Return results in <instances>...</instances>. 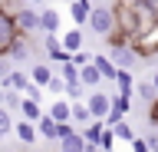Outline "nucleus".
Here are the masks:
<instances>
[{"mask_svg":"<svg viewBox=\"0 0 158 152\" xmlns=\"http://www.w3.org/2000/svg\"><path fill=\"white\" fill-rule=\"evenodd\" d=\"M115 86H118V93H122V96H132V86H135L132 73H128V70H118V76H115Z\"/></svg>","mask_w":158,"mask_h":152,"instance_id":"25","label":"nucleus"},{"mask_svg":"<svg viewBox=\"0 0 158 152\" xmlns=\"http://www.w3.org/2000/svg\"><path fill=\"white\" fill-rule=\"evenodd\" d=\"M46 116L53 122H73V119H69V99H66V96H53V106H49Z\"/></svg>","mask_w":158,"mask_h":152,"instance_id":"10","label":"nucleus"},{"mask_svg":"<svg viewBox=\"0 0 158 152\" xmlns=\"http://www.w3.org/2000/svg\"><path fill=\"white\" fill-rule=\"evenodd\" d=\"M20 99H23V93L13 89V86H0V102H3V109H20Z\"/></svg>","mask_w":158,"mask_h":152,"instance_id":"19","label":"nucleus"},{"mask_svg":"<svg viewBox=\"0 0 158 152\" xmlns=\"http://www.w3.org/2000/svg\"><path fill=\"white\" fill-rule=\"evenodd\" d=\"M7 56H10V60H17V63L30 60V37H27V33H17V37L10 40V46H7Z\"/></svg>","mask_w":158,"mask_h":152,"instance_id":"8","label":"nucleus"},{"mask_svg":"<svg viewBox=\"0 0 158 152\" xmlns=\"http://www.w3.org/2000/svg\"><path fill=\"white\" fill-rule=\"evenodd\" d=\"M30 3H40V0H30Z\"/></svg>","mask_w":158,"mask_h":152,"instance_id":"39","label":"nucleus"},{"mask_svg":"<svg viewBox=\"0 0 158 152\" xmlns=\"http://www.w3.org/2000/svg\"><path fill=\"white\" fill-rule=\"evenodd\" d=\"M13 23H17V30L20 33H33V30H40V10H30V7H17L13 10Z\"/></svg>","mask_w":158,"mask_h":152,"instance_id":"5","label":"nucleus"},{"mask_svg":"<svg viewBox=\"0 0 158 152\" xmlns=\"http://www.w3.org/2000/svg\"><path fill=\"white\" fill-rule=\"evenodd\" d=\"M86 27L92 33H99V37H109V33L115 30V17H112V7H92V13H89Z\"/></svg>","mask_w":158,"mask_h":152,"instance_id":"2","label":"nucleus"},{"mask_svg":"<svg viewBox=\"0 0 158 152\" xmlns=\"http://www.w3.org/2000/svg\"><path fill=\"white\" fill-rule=\"evenodd\" d=\"M69 13H73V23L82 27V23L89 20V13H92V3H89V0H73V3H69Z\"/></svg>","mask_w":158,"mask_h":152,"instance_id":"16","label":"nucleus"},{"mask_svg":"<svg viewBox=\"0 0 158 152\" xmlns=\"http://www.w3.org/2000/svg\"><path fill=\"white\" fill-rule=\"evenodd\" d=\"M92 63H96V70H99V76L102 80H109V83H115V76H118V66L109 56H92Z\"/></svg>","mask_w":158,"mask_h":152,"instance_id":"18","label":"nucleus"},{"mask_svg":"<svg viewBox=\"0 0 158 152\" xmlns=\"http://www.w3.org/2000/svg\"><path fill=\"white\" fill-rule=\"evenodd\" d=\"M145 3H148V7H152V10H158V0H145Z\"/></svg>","mask_w":158,"mask_h":152,"instance_id":"37","label":"nucleus"},{"mask_svg":"<svg viewBox=\"0 0 158 152\" xmlns=\"http://www.w3.org/2000/svg\"><path fill=\"white\" fill-rule=\"evenodd\" d=\"M135 93H138V99H142V102H155V99H158V89L152 86V80L135 83Z\"/></svg>","mask_w":158,"mask_h":152,"instance_id":"24","label":"nucleus"},{"mask_svg":"<svg viewBox=\"0 0 158 152\" xmlns=\"http://www.w3.org/2000/svg\"><path fill=\"white\" fill-rule=\"evenodd\" d=\"M46 89H49V96H63V93H66V80H63L59 73H53L49 83H46Z\"/></svg>","mask_w":158,"mask_h":152,"instance_id":"28","label":"nucleus"},{"mask_svg":"<svg viewBox=\"0 0 158 152\" xmlns=\"http://www.w3.org/2000/svg\"><path fill=\"white\" fill-rule=\"evenodd\" d=\"M63 96H66V99H86V86H82V83H66V93H63Z\"/></svg>","mask_w":158,"mask_h":152,"instance_id":"29","label":"nucleus"},{"mask_svg":"<svg viewBox=\"0 0 158 152\" xmlns=\"http://www.w3.org/2000/svg\"><path fill=\"white\" fill-rule=\"evenodd\" d=\"M102 129H106V122H102V119H92V122H86V126H82V139H86V142H99Z\"/></svg>","mask_w":158,"mask_h":152,"instance_id":"23","label":"nucleus"},{"mask_svg":"<svg viewBox=\"0 0 158 152\" xmlns=\"http://www.w3.org/2000/svg\"><path fill=\"white\" fill-rule=\"evenodd\" d=\"M23 96H27V99H36V102H40V96H43V86H36V83H30L27 89H23Z\"/></svg>","mask_w":158,"mask_h":152,"instance_id":"33","label":"nucleus"},{"mask_svg":"<svg viewBox=\"0 0 158 152\" xmlns=\"http://www.w3.org/2000/svg\"><path fill=\"white\" fill-rule=\"evenodd\" d=\"M69 119H73V126L76 122H92V112H89V106H86V99H69Z\"/></svg>","mask_w":158,"mask_h":152,"instance_id":"13","label":"nucleus"},{"mask_svg":"<svg viewBox=\"0 0 158 152\" xmlns=\"http://www.w3.org/2000/svg\"><path fill=\"white\" fill-rule=\"evenodd\" d=\"M82 149H86V139H82V132H79V129L66 132V136L59 139V152H82Z\"/></svg>","mask_w":158,"mask_h":152,"instance_id":"14","label":"nucleus"},{"mask_svg":"<svg viewBox=\"0 0 158 152\" xmlns=\"http://www.w3.org/2000/svg\"><path fill=\"white\" fill-rule=\"evenodd\" d=\"M132 50H135L138 60H148V56H155V53H158V20L152 23L135 43H132Z\"/></svg>","mask_w":158,"mask_h":152,"instance_id":"3","label":"nucleus"},{"mask_svg":"<svg viewBox=\"0 0 158 152\" xmlns=\"http://www.w3.org/2000/svg\"><path fill=\"white\" fill-rule=\"evenodd\" d=\"M17 33H20V30H17V23H13V13L0 7V53H7L10 40H13Z\"/></svg>","mask_w":158,"mask_h":152,"instance_id":"6","label":"nucleus"},{"mask_svg":"<svg viewBox=\"0 0 158 152\" xmlns=\"http://www.w3.org/2000/svg\"><path fill=\"white\" fill-rule=\"evenodd\" d=\"M112 145H115V136H112V129H102V136H99V149L102 152H112Z\"/></svg>","mask_w":158,"mask_h":152,"instance_id":"32","label":"nucleus"},{"mask_svg":"<svg viewBox=\"0 0 158 152\" xmlns=\"http://www.w3.org/2000/svg\"><path fill=\"white\" fill-rule=\"evenodd\" d=\"M7 132H13V116H10V109L0 106V136H7Z\"/></svg>","mask_w":158,"mask_h":152,"instance_id":"31","label":"nucleus"},{"mask_svg":"<svg viewBox=\"0 0 158 152\" xmlns=\"http://www.w3.org/2000/svg\"><path fill=\"white\" fill-rule=\"evenodd\" d=\"M109 129H112V136H115V139H122V142H128L132 136H135V132H132V126H128L125 119H118L115 126H109Z\"/></svg>","mask_w":158,"mask_h":152,"instance_id":"27","label":"nucleus"},{"mask_svg":"<svg viewBox=\"0 0 158 152\" xmlns=\"http://www.w3.org/2000/svg\"><path fill=\"white\" fill-rule=\"evenodd\" d=\"M36 136H43V139H49V142H59V122H53L46 112H43L36 119Z\"/></svg>","mask_w":158,"mask_h":152,"instance_id":"11","label":"nucleus"},{"mask_svg":"<svg viewBox=\"0 0 158 152\" xmlns=\"http://www.w3.org/2000/svg\"><path fill=\"white\" fill-rule=\"evenodd\" d=\"M3 86H13V89H27L30 86V73H23V70H10L7 76H3Z\"/></svg>","mask_w":158,"mask_h":152,"instance_id":"20","label":"nucleus"},{"mask_svg":"<svg viewBox=\"0 0 158 152\" xmlns=\"http://www.w3.org/2000/svg\"><path fill=\"white\" fill-rule=\"evenodd\" d=\"M152 86H155V89H158V70H155V76H152Z\"/></svg>","mask_w":158,"mask_h":152,"instance_id":"38","label":"nucleus"},{"mask_svg":"<svg viewBox=\"0 0 158 152\" xmlns=\"http://www.w3.org/2000/svg\"><path fill=\"white\" fill-rule=\"evenodd\" d=\"M82 152H102V149H99V142H86V149H82Z\"/></svg>","mask_w":158,"mask_h":152,"instance_id":"36","label":"nucleus"},{"mask_svg":"<svg viewBox=\"0 0 158 152\" xmlns=\"http://www.w3.org/2000/svg\"><path fill=\"white\" fill-rule=\"evenodd\" d=\"M128 145H132V152H152V149H148V142L138 139V136H132V139H128Z\"/></svg>","mask_w":158,"mask_h":152,"instance_id":"34","label":"nucleus"},{"mask_svg":"<svg viewBox=\"0 0 158 152\" xmlns=\"http://www.w3.org/2000/svg\"><path fill=\"white\" fill-rule=\"evenodd\" d=\"M59 76H63V80H66V83H76L79 80V66H76V63H73V60H66V63H59Z\"/></svg>","mask_w":158,"mask_h":152,"instance_id":"26","label":"nucleus"},{"mask_svg":"<svg viewBox=\"0 0 158 152\" xmlns=\"http://www.w3.org/2000/svg\"><path fill=\"white\" fill-rule=\"evenodd\" d=\"M79 83H82L86 89H99V83H102V76H99L96 63H82V66H79Z\"/></svg>","mask_w":158,"mask_h":152,"instance_id":"12","label":"nucleus"},{"mask_svg":"<svg viewBox=\"0 0 158 152\" xmlns=\"http://www.w3.org/2000/svg\"><path fill=\"white\" fill-rule=\"evenodd\" d=\"M20 112H23V119H30V122H36L40 116H43V109H40V102H36V99H27V96L20 99Z\"/></svg>","mask_w":158,"mask_h":152,"instance_id":"22","label":"nucleus"},{"mask_svg":"<svg viewBox=\"0 0 158 152\" xmlns=\"http://www.w3.org/2000/svg\"><path fill=\"white\" fill-rule=\"evenodd\" d=\"M112 109L122 112V116H128V109H132V99H128V96H122V93H115V96H112Z\"/></svg>","mask_w":158,"mask_h":152,"instance_id":"30","label":"nucleus"},{"mask_svg":"<svg viewBox=\"0 0 158 152\" xmlns=\"http://www.w3.org/2000/svg\"><path fill=\"white\" fill-rule=\"evenodd\" d=\"M13 132H17V139L23 142V145H33L36 142V122H13Z\"/></svg>","mask_w":158,"mask_h":152,"instance_id":"17","label":"nucleus"},{"mask_svg":"<svg viewBox=\"0 0 158 152\" xmlns=\"http://www.w3.org/2000/svg\"><path fill=\"white\" fill-rule=\"evenodd\" d=\"M109 60L115 63L118 70H128V66H135V50L128 46V43H118V46H109Z\"/></svg>","mask_w":158,"mask_h":152,"instance_id":"7","label":"nucleus"},{"mask_svg":"<svg viewBox=\"0 0 158 152\" xmlns=\"http://www.w3.org/2000/svg\"><path fill=\"white\" fill-rule=\"evenodd\" d=\"M59 23H63V17H59L53 7H49V10H40V30L43 33H59Z\"/></svg>","mask_w":158,"mask_h":152,"instance_id":"15","label":"nucleus"},{"mask_svg":"<svg viewBox=\"0 0 158 152\" xmlns=\"http://www.w3.org/2000/svg\"><path fill=\"white\" fill-rule=\"evenodd\" d=\"M112 17H115V30L125 33L128 43H135L138 37L158 20V10H152L145 0H115Z\"/></svg>","mask_w":158,"mask_h":152,"instance_id":"1","label":"nucleus"},{"mask_svg":"<svg viewBox=\"0 0 158 152\" xmlns=\"http://www.w3.org/2000/svg\"><path fill=\"white\" fill-rule=\"evenodd\" d=\"M86 106L92 112V119H106V112L112 109V96L102 93V89H89L86 93Z\"/></svg>","mask_w":158,"mask_h":152,"instance_id":"4","label":"nucleus"},{"mask_svg":"<svg viewBox=\"0 0 158 152\" xmlns=\"http://www.w3.org/2000/svg\"><path fill=\"white\" fill-rule=\"evenodd\" d=\"M148 106H152V126L158 129V99H155V102H148Z\"/></svg>","mask_w":158,"mask_h":152,"instance_id":"35","label":"nucleus"},{"mask_svg":"<svg viewBox=\"0 0 158 152\" xmlns=\"http://www.w3.org/2000/svg\"><path fill=\"white\" fill-rule=\"evenodd\" d=\"M82 43H86V40H82V27H73L69 33H63V37H59V46H63L69 56H73L76 50H82Z\"/></svg>","mask_w":158,"mask_h":152,"instance_id":"9","label":"nucleus"},{"mask_svg":"<svg viewBox=\"0 0 158 152\" xmlns=\"http://www.w3.org/2000/svg\"><path fill=\"white\" fill-rule=\"evenodd\" d=\"M49 76H53V66H46V63H36L30 70V83H36V86H46Z\"/></svg>","mask_w":158,"mask_h":152,"instance_id":"21","label":"nucleus"}]
</instances>
